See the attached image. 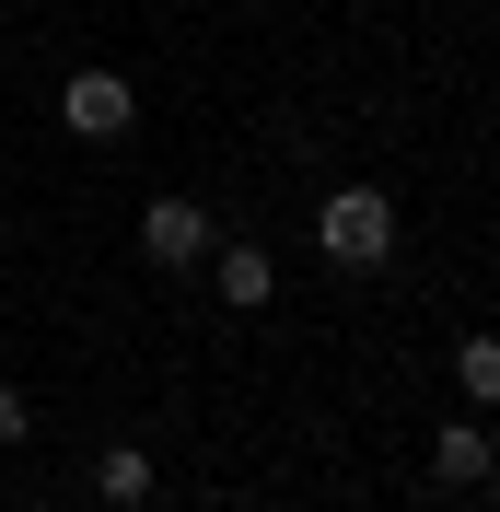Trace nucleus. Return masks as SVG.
<instances>
[{
  "mask_svg": "<svg viewBox=\"0 0 500 512\" xmlns=\"http://www.w3.org/2000/svg\"><path fill=\"white\" fill-rule=\"evenodd\" d=\"M210 245H221V222L198 198H152V210H140V256H152V268H198Z\"/></svg>",
  "mask_w": 500,
  "mask_h": 512,
  "instance_id": "7ed1b4c3",
  "label": "nucleus"
},
{
  "mask_svg": "<svg viewBox=\"0 0 500 512\" xmlns=\"http://www.w3.org/2000/svg\"><path fill=\"white\" fill-rule=\"evenodd\" d=\"M454 384L466 408H500V338H454Z\"/></svg>",
  "mask_w": 500,
  "mask_h": 512,
  "instance_id": "0eeeda50",
  "label": "nucleus"
},
{
  "mask_svg": "<svg viewBox=\"0 0 500 512\" xmlns=\"http://www.w3.org/2000/svg\"><path fill=\"white\" fill-rule=\"evenodd\" d=\"M94 501H105V512H140V501H152V454H140V443H117V454L94 466Z\"/></svg>",
  "mask_w": 500,
  "mask_h": 512,
  "instance_id": "423d86ee",
  "label": "nucleus"
},
{
  "mask_svg": "<svg viewBox=\"0 0 500 512\" xmlns=\"http://www.w3.org/2000/svg\"><path fill=\"white\" fill-rule=\"evenodd\" d=\"M431 478H442V489H489V431H477V419H442Z\"/></svg>",
  "mask_w": 500,
  "mask_h": 512,
  "instance_id": "20e7f679",
  "label": "nucleus"
},
{
  "mask_svg": "<svg viewBox=\"0 0 500 512\" xmlns=\"http://www.w3.org/2000/svg\"><path fill=\"white\" fill-rule=\"evenodd\" d=\"M314 245L338 256V268H384V256H396V198L384 187H338L314 210Z\"/></svg>",
  "mask_w": 500,
  "mask_h": 512,
  "instance_id": "f257e3e1",
  "label": "nucleus"
},
{
  "mask_svg": "<svg viewBox=\"0 0 500 512\" xmlns=\"http://www.w3.org/2000/svg\"><path fill=\"white\" fill-rule=\"evenodd\" d=\"M210 256H221V303H233V315H256V303L280 291V268H268V245H210Z\"/></svg>",
  "mask_w": 500,
  "mask_h": 512,
  "instance_id": "39448f33",
  "label": "nucleus"
},
{
  "mask_svg": "<svg viewBox=\"0 0 500 512\" xmlns=\"http://www.w3.org/2000/svg\"><path fill=\"white\" fill-rule=\"evenodd\" d=\"M24 431H35V408L12 396V384H0V443H24Z\"/></svg>",
  "mask_w": 500,
  "mask_h": 512,
  "instance_id": "6e6552de",
  "label": "nucleus"
},
{
  "mask_svg": "<svg viewBox=\"0 0 500 512\" xmlns=\"http://www.w3.org/2000/svg\"><path fill=\"white\" fill-rule=\"evenodd\" d=\"M59 128L70 140H128V128H140V94H128L117 70H70L59 82Z\"/></svg>",
  "mask_w": 500,
  "mask_h": 512,
  "instance_id": "f03ea898",
  "label": "nucleus"
}]
</instances>
